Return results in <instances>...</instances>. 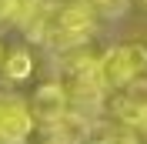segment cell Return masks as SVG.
I'll return each mask as SVG.
<instances>
[{"label": "cell", "mask_w": 147, "mask_h": 144, "mask_svg": "<svg viewBox=\"0 0 147 144\" xmlns=\"http://www.w3.org/2000/svg\"><path fill=\"white\" fill-rule=\"evenodd\" d=\"M94 7L84 3H67V7H47L40 27L34 37L47 40L50 47H80L94 34Z\"/></svg>", "instance_id": "cell-1"}, {"label": "cell", "mask_w": 147, "mask_h": 144, "mask_svg": "<svg viewBox=\"0 0 147 144\" xmlns=\"http://www.w3.org/2000/svg\"><path fill=\"white\" fill-rule=\"evenodd\" d=\"M147 71V44L144 40H130V44H117L100 57V77L107 90H120L127 84L140 81Z\"/></svg>", "instance_id": "cell-3"}, {"label": "cell", "mask_w": 147, "mask_h": 144, "mask_svg": "<svg viewBox=\"0 0 147 144\" xmlns=\"http://www.w3.org/2000/svg\"><path fill=\"white\" fill-rule=\"evenodd\" d=\"M60 84L70 94V104H100L107 94L100 77V57L70 54L60 67Z\"/></svg>", "instance_id": "cell-2"}, {"label": "cell", "mask_w": 147, "mask_h": 144, "mask_svg": "<svg viewBox=\"0 0 147 144\" xmlns=\"http://www.w3.org/2000/svg\"><path fill=\"white\" fill-rule=\"evenodd\" d=\"M0 64H3V47H0Z\"/></svg>", "instance_id": "cell-10"}, {"label": "cell", "mask_w": 147, "mask_h": 144, "mask_svg": "<svg viewBox=\"0 0 147 144\" xmlns=\"http://www.w3.org/2000/svg\"><path fill=\"white\" fill-rule=\"evenodd\" d=\"M144 3H147V0H144Z\"/></svg>", "instance_id": "cell-11"}, {"label": "cell", "mask_w": 147, "mask_h": 144, "mask_svg": "<svg viewBox=\"0 0 147 144\" xmlns=\"http://www.w3.org/2000/svg\"><path fill=\"white\" fill-rule=\"evenodd\" d=\"M70 107H74V104H70V94L64 90V84H60V81L40 84L37 94H34V101H30L34 117L40 121V124H47V127H57L67 114H70Z\"/></svg>", "instance_id": "cell-6"}, {"label": "cell", "mask_w": 147, "mask_h": 144, "mask_svg": "<svg viewBox=\"0 0 147 144\" xmlns=\"http://www.w3.org/2000/svg\"><path fill=\"white\" fill-rule=\"evenodd\" d=\"M34 111L17 97L0 94V144H24L34 131Z\"/></svg>", "instance_id": "cell-5"}, {"label": "cell", "mask_w": 147, "mask_h": 144, "mask_svg": "<svg viewBox=\"0 0 147 144\" xmlns=\"http://www.w3.org/2000/svg\"><path fill=\"white\" fill-rule=\"evenodd\" d=\"M110 94H114L110 114H114L117 124H127L134 131L147 124V81L144 77L127 84V87H120V90H110Z\"/></svg>", "instance_id": "cell-4"}, {"label": "cell", "mask_w": 147, "mask_h": 144, "mask_svg": "<svg viewBox=\"0 0 147 144\" xmlns=\"http://www.w3.org/2000/svg\"><path fill=\"white\" fill-rule=\"evenodd\" d=\"M94 7V14H100V17H120L124 10H127V0H87Z\"/></svg>", "instance_id": "cell-9"}, {"label": "cell", "mask_w": 147, "mask_h": 144, "mask_svg": "<svg viewBox=\"0 0 147 144\" xmlns=\"http://www.w3.org/2000/svg\"><path fill=\"white\" fill-rule=\"evenodd\" d=\"M30 71H34V60H30L27 50H13V54L3 57V74H7L10 81H27Z\"/></svg>", "instance_id": "cell-8"}, {"label": "cell", "mask_w": 147, "mask_h": 144, "mask_svg": "<svg viewBox=\"0 0 147 144\" xmlns=\"http://www.w3.org/2000/svg\"><path fill=\"white\" fill-rule=\"evenodd\" d=\"M94 144H144V137L134 131V127H127V124H107V127H97L94 131Z\"/></svg>", "instance_id": "cell-7"}]
</instances>
